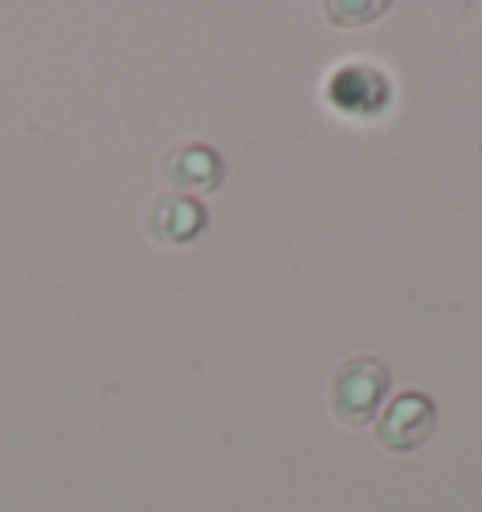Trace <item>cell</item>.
I'll use <instances>...</instances> for the list:
<instances>
[{"label":"cell","instance_id":"cell-4","mask_svg":"<svg viewBox=\"0 0 482 512\" xmlns=\"http://www.w3.org/2000/svg\"><path fill=\"white\" fill-rule=\"evenodd\" d=\"M208 226V204L189 192H162L147 208V234L159 245H189Z\"/></svg>","mask_w":482,"mask_h":512},{"label":"cell","instance_id":"cell-2","mask_svg":"<svg viewBox=\"0 0 482 512\" xmlns=\"http://www.w3.org/2000/svg\"><path fill=\"white\" fill-rule=\"evenodd\" d=\"M324 98L343 117H381L392 102V83L377 64L347 61L332 68V76L324 83Z\"/></svg>","mask_w":482,"mask_h":512},{"label":"cell","instance_id":"cell-3","mask_svg":"<svg viewBox=\"0 0 482 512\" xmlns=\"http://www.w3.org/2000/svg\"><path fill=\"white\" fill-rule=\"evenodd\" d=\"M437 426V403L426 392H400L381 407L373 437L385 452H415L430 441Z\"/></svg>","mask_w":482,"mask_h":512},{"label":"cell","instance_id":"cell-1","mask_svg":"<svg viewBox=\"0 0 482 512\" xmlns=\"http://www.w3.org/2000/svg\"><path fill=\"white\" fill-rule=\"evenodd\" d=\"M388 388H392V373L381 358L358 354L339 362L332 381H328V407L343 426H370L381 403H385Z\"/></svg>","mask_w":482,"mask_h":512},{"label":"cell","instance_id":"cell-6","mask_svg":"<svg viewBox=\"0 0 482 512\" xmlns=\"http://www.w3.org/2000/svg\"><path fill=\"white\" fill-rule=\"evenodd\" d=\"M385 0H332V4H324V16L328 23H336V27H366L373 23L377 16H385Z\"/></svg>","mask_w":482,"mask_h":512},{"label":"cell","instance_id":"cell-5","mask_svg":"<svg viewBox=\"0 0 482 512\" xmlns=\"http://www.w3.org/2000/svg\"><path fill=\"white\" fill-rule=\"evenodd\" d=\"M162 174H166V181L174 185V192L200 196V192H211V189H219V185H223L226 162L211 144L193 140V144H181L166 155Z\"/></svg>","mask_w":482,"mask_h":512}]
</instances>
